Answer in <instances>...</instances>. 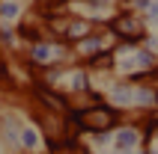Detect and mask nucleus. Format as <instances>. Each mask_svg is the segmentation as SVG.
Segmentation results:
<instances>
[{"instance_id": "nucleus-6", "label": "nucleus", "mask_w": 158, "mask_h": 154, "mask_svg": "<svg viewBox=\"0 0 158 154\" xmlns=\"http://www.w3.org/2000/svg\"><path fill=\"white\" fill-rule=\"evenodd\" d=\"M119 142H134V133H131V130H125V133H119Z\"/></svg>"}, {"instance_id": "nucleus-5", "label": "nucleus", "mask_w": 158, "mask_h": 154, "mask_svg": "<svg viewBox=\"0 0 158 154\" xmlns=\"http://www.w3.org/2000/svg\"><path fill=\"white\" fill-rule=\"evenodd\" d=\"M15 12H18V9H15V3H6V6H3V15H9V18H12Z\"/></svg>"}, {"instance_id": "nucleus-1", "label": "nucleus", "mask_w": 158, "mask_h": 154, "mask_svg": "<svg viewBox=\"0 0 158 154\" xmlns=\"http://www.w3.org/2000/svg\"><path fill=\"white\" fill-rule=\"evenodd\" d=\"M78 119H81V125H87V128L102 130V128H110V125H114V113L105 110V107H93V110L81 113Z\"/></svg>"}, {"instance_id": "nucleus-2", "label": "nucleus", "mask_w": 158, "mask_h": 154, "mask_svg": "<svg viewBox=\"0 0 158 154\" xmlns=\"http://www.w3.org/2000/svg\"><path fill=\"white\" fill-rule=\"evenodd\" d=\"M116 30L119 33H125V36H140V30H137V21H131V18H123V21H116Z\"/></svg>"}, {"instance_id": "nucleus-3", "label": "nucleus", "mask_w": 158, "mask_h": 154, "mask_svg": "<svg viewBox=\"0 0 158 154\" xmlns=\"http://www.w3.org/2000/svg\"><path fill=\"white\" fill-rule=\"evenodd\" d=\"M54 154H87V151H84V145H78V142H66V145L54 148Z\"/></svg>"}, {"instance_id": "nucleus-4", "label": "nucleus", "mask_w": 158, "mask_h": 154, "mask_svg": "<svg viewBox=\"0 0 158 154\" xmlns=\"http://www.w3.org/2000/svg\"><path fill=\"white\" fill-rule=\"evenodd\" d=\"M24 145H36V133L33 130H24Z\"/></svg>"}]
</instances>
